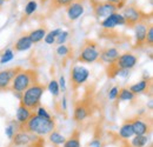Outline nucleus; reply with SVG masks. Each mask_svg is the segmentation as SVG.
<instances>
[{"mask_svg":"<svg viewBox=\"0 0 153 147\" xmlns=\"http://www.w3.org/2000/svg\"><path fill=\"white\" fill-rule=\"evenodd\" d=\"M56 128H57V122L54 119H45L37 115L36 113H33L31 118L22 126L19 127V129H24L37 137H46Z\"/></svg>","mask_w":153,"mask_h":147,"instance_id":"obj_1","label":"nucleus"},{"mask_svg":"<svg viewBox=\"0 0 153 147\" xmlns=\"http://www.w3.org/2000/svg\"><path fill=\"white\" fill-rule=\"evenodd\" d=\"M39 81V73L36 70H30V68H20L19 72L16 74V76L12 80L10 90L12 92L22 93L25 92L28 87L34 85Z\"/></svg>","mask_w":153,"mask_h":147,"instance_id":"obj_2","label":"nucleus"},{"mask_svg":"<svg viewBox=\"0 0 153 147\" xmlns=\"http://www.w3.org/2000/svg\"><path fill=\"white\" fill-rule=\"evenodd\" d=\"M45 91H46V86L44 84H41L40 81L36 82L34 85L28 87L25 92H22L20 104H22L25 107H27L32 112H36V110L40 106V101Z\"/></svg>","mask_w":153,"mask_h":147,"instance_id":"obj_3","label":"nucleus"},{"mask_svg":"<svg viewBox=\"0 0 153 147\" xmlns=\"http://www.w3.org/2000/svg\"><path fill=\"white\" fill-rule=\"evenodd\" d=\"M121 16L125 19V26H127L130 28H133L134 26L139 22L151 20V14L145 13L135 2L124 6Z\"/></svg>","mask_w":153,"mask_h":147,"instance_id":"obj_4","label":"nucleus"},{"mask_svg":"<svg viewBox=\"0 0 153 147\" xmlns=\"http://www.w3.org/2000/svg\"><path fill=\"white\" fill-rule=\"evenodd\" d=\"M100 52H101L100 45L96 40L86 39L80 47V52H79L76 60H78V62H81V64L98 62L99 58H100Z\"/></svg>","mask_w":153,"mask_h":147,"instance_id":"obj_5","label":"nucleus"},{"mask_svg":"<svg viewBox=\"0 0 153 147\" xmlns=\"http://www.w3.org/2000/svg\"><path fill=\"white\" fill-rule=\"evenodd\" d=\"M90 78V71L81 66V65H76L71 68L70 72V84H71V88L73 91H76L78 88H80Z\"/></svg>","mask_w":153,"mask_h":147,"instance_id":"obj_6","label":"nucleus"},{"mask_svg":"<svg viewBox=\"0 0 153 147\" xmlns=\"http://www.w3.org/2000/svg\"><path fill=\"white\" fill-rule=\"evenodd\" d=\"M41 138L34 134H31L24 129H19L16 132L14 137L12 138V144L16 147H31L37 146L41 143Z\"/></svg>","mask_w":153,"mask_h":147,"instance_id":"obj_7","label":"nucleus"},{"mask_svg":"<svg viewBox=\"0 0 153 147\" xmlns=\"http://www.w3.org/2000/svg\"><path fill=\"white\" fill-rule=\"evenodd\" d=\"M93 14L97 19H105L108 16L115 13L118 10L113 4H110L108 1H101V0H90Z\"/></svg>","mask_w":153,"mask_h":147,"instance_id":"obj_8","label":"nucleus"},{"mask_svg":"<svg viewBox=\"0 0 153 147\" xmlns=\"http://www.w3.org/2000/svg\"><path fill=\"white\" fill-rule=\"evenodd\" d=\"M139 61V56L132 52H125L120 54L117 60L114 61V65L119 70H128L131 71Z\"/></svg>","mask_w":153,"mask_h":147,"instance_id":"obj_9","label":"nucleus"},{"mask_svg":"<svg viewBox=\"0 0 153 147\" xmlns=\"http://www.w3.org/2000/svg\"><path fill=\"white\" fill-rule=\"evenodd\" d=\"M91 104L87 100L76 101L73 110V120L76 122H81L91 115Z\"/></svg>","mask_w":153,"mask_h":147,"instance_id":"obj_10","label":"nucleus"},{"mask_svg":"<svg viewBox=\"0 0 153 147\" xmlns=\"http://www.w3.org/2000/svg\"><path fill=\"white\" fill-rule=\"evenodd\" d=\"M149 26H150L149 21H143V22L137 24L133 27L134 28L133 48L139 50V48H143L145 46V38H146V32H147Z\"/></svg>","mask_w":153,"mask_h":147,"instance_id":"obj_11","label":"nucleus"},{"mask_svg":"<svg viewBox=\"0 0 153 147\" xmlns=\"http://www.w3.org/2000/svg\"><path fill=\"white\" fill-rule=\"evenodd\" d=\"M134 135H149L151 132V124L141 115H135L131 118Z\"/></svg>","mask_w":153,"mask_h":147,"instance_id":"obj_12","label":"nucleus"},{"mask_svg":"<svg viewBox=\"0 0 153 147\" xmlns=\"http://www.w3.org/2000/svg\"><path fill=\"white\" fill-rule=\"evenodd\" d=\"M21 68L20 66L16 67H11V68H6L0 71V91H8L12 84L13 78L16 76V74L19 72Z\"/></svg>","mask_w":153,"mask_h":147,"instance_id":"obj_13","label":"nucleus"},{"mask_svg":"<svg viewBox=\"0 0 153 147\" xmlns=\"http://www.w3.org/2000/svg\"><path fill=\"white\" fill-rule=\"evenodd\" d=\"M100 26H101L104 30H106V31H111V30L115 28L117 26H125V19L121 16V13L115 12L113 14L108 16L107 18L104 19V20L101 21Z\"/></svg>","mask_w":153,"mask_h":147,"instance_id":"obj_14","label":"nucleus"},{"mask_svg":"<svg viewBox=\"0 0 153 147\" xmlns=\"http://www.w3.org/2000/svg\"><path fill=\"white\" fill-rule=\"evenodd\" d=\"M84 2H85L84 0H76L66 7V14L71 21H74L76 19H79L84 14V11H85Z\"/></svg>","mask_w":153,"mask_h":147,"instance_id":"obj_15","label":"nucleus"},{"mask_svg":"<svg viewBox=\"0 0 153 147\" xmlns=\"http://www.w3.org/2000/svg\"><path fill=\"white\" fill-rule=\"evenodd\" d=\"M120 55V51L117 47H105L101 50L100 52V58H99V62L102 64H112L117 60V58Z\"/></svg>","mask_w":153,"mask_h":147,"instance_id":"obj_16","label":"nucleus"},{"mask_svg":"<svg viewBox=\"0 0 153 147\" xmlns=\"http://www.w3.org/2000/svg\"><path fill=\"white\" fill-rule=\"evenodd\" d=\"M33 46L31 39L28 38L27 33L21 36V37L14 42V45L12 46V51L13 52H25V51H28L31 47Z\"/></svg>","mask_w":153,"mask_h":147,"instance_id":"obj_17","label":"nucleus"},{"mask_svg":"<svg viewBox=\"0 0 153 147\" xmlns=\"http://www.w3.org/2000/svg\"><path fill=\"white\" fill-rule=\"evenodd\" d=\"M34 112H32L31 110H28L27 107H25L22 104H19V106H18V110L16 112V121H17V124L20 126H22L30 118H31V115L33 114Z\"/></svg>","mask_w":153,"mask_h":147,"instance_id":"obj_18","label":"nucleus"},{"mask_svg":"<svg viewBox=\"0 0 153 147\" xmlns=\"http://www.w3.org/2000/svg\"><path fill=\"white\" fill-rule=\"evenodd\" d=\"M150 86H151V80L144 78V79H141L140 81H138V82H135L133 85H131V86L128 87V90L133 93V94L137 95V94H140V93L147 92V90L150 88Z\"/></svg>","mask_w":153,"mask_h":147,"instance_id":"obj_19","label":"nucleus"},{"mask_svg":"<svg viewBox=\"0 0 153 147\" xmlns=\"http://www.w3.org/2000/svg\"><path fill=\"white\" fill-rule=\"evenodd\" d=\"M119 137L121 139H124V140L131 139L132 137H134V131H133V127H132L131 119H126L123 122V125L119 128Z\"/></svg>","mask_w":153,"mask_h":147,"instance_id":"obj_20","label":"nucleus"},{"mask_svg":"<svg viewBox=\"0 0 153 147\" xmlns=\"http://www.w3.org/2000/svg\"><path fill=\"white\" fill-rule=\"evenodd\" d=\"M46 33H47L46 27H39V28L32 30L31 32H28L27 36H28V38L31 39L32 44L34 45V44H38V42H40V41H42L44 38H45V36H46Z\"/></svg>","mask_w":153,"mask_h":147,"instance_id":"obj_21","label":"nucleus"},{"mask_svg":"<svg viewBox=\"0 0 153 147\" xmlns=\"http://www.w3.org/2000/svg\"><path fill=\"white\" fill-rule=\"evenodd\" d=\"M47 137H48V141H50L52 145H54V146H62V144H64L65 140H66L65 135L61 134L57 129H54L53 132H51Z\"/></svg>","mask_w":153,"mask_h":147,"instance_id":"obj_22","label":"nucleus"},{"mask_svg":"<svg viewBox=\"0 0 153 147\" xmlns=\"http://www.w3.org/2000/svg\"><path fill=\"white\" fill-rule=\"evenodd\" d=\"M62 147H81L80 143V132L74 131L70 138H66L65 143L62 144Z\"/></svg>","mask_w":153,"mask_h":147,"instance_id":"obj_23","label":"nucleus"},{"mask_svg":"<svg viewBox=\"0 0 153 147\" xmlns=\"http://www.w3.org/2000/svg\"><path fill=\"white\" fill-rule=\"evenodd\" d=\"M134 99H135V94H133L127 87L119 88L118 97H117V100L118 101H132Z\"/></svg>","mask_w":153,"mask_h":147,"instance_id":"obj_24","label":"nucleus"},{"mask_svg":"<svg viewBox=\"0 0 153 147\" xmlns=\"http://www.w3.org/2000/svg\"><path fill=\"white\" fill-rule=\"evenodd\" d=\"M73 1H76V0H51V2H50V12H56V11L62 8V7H67Z\"/></svg>","mask_w":153,"mask_h":147,"instance_id":"obj_25","label":"nucleus"},{"mask_svg":"<svg viewBox=\"0 0 153 147\" xmlns=\"http://www.w3.org/2000/svg\"><path fill=\"white\" fill-rule=\"evenodd\" d=\"M132 138H133L131 140L132 147H145L147 145V143L150 141L149 135H134Z\"/></svg>","mask_w":153,"mask_h":147,"instance_id":"obj_26","label":"nucleus"},{"mask_svg":"<svg viewBox=\"0 0 153 147\" xmlns=\"http://www.w3.org/2000/svg\"><path fill=\"white\" fill-rule=\"evenodd\" d=\"M61 31H62L61 28H56V30H53V31H50L48 33H46V36L44 38V41H45L47 45H53V44L56 42V38L60 34Z\"/></svg>","mask_w":153,"mask_h":147,"instance_id":"obj_27","label":"nucleus"},{"mask_svg":"<svg viewBox=\"0 0 153 147\" xmlns=\"http://www.w3.org/2000/svg\"><path fill=\"white\" fill-rule=\"evenodd\" d=\"M56 53H57L60 58H66V56H70L71 54V47L66 44L64 45H59L56 50Z\"/></svg>","mask_w":153,"mask_h":147,"instance_id":"obj_28","label":"nucleus"},{"mask_svg":"<svg viewBox=\"0 0 153 147\" xmlns=\"http://www.w3.org/2000/svg\"><path fill=\"white\" fill-rule=\"evenodd\" d=\"M119 72H120V70L115 66L114 62L108 64V65L106 66V73H107V76H108L110 79H114V78H117V76L119 75Z\"/></svg>","mask_w":153,"mask_h":147,"instance_id":"obj_29","label":"nucleus"},{"mask_svg":"<svg viewBox=\"0 0 153 147\" xmlns=\"http://www.w3.org/2000/svg\"><path fill=\"white\" fill-rule=\"evenodd\" d=\"M47 90H48V92L51 93L54 98H57L58 95L60 94V88H59V85H58V81L57 80H51L50 82H48V85H47Z\"/></svg>","mask_w":153,"mask_h":147,"instance_id":"obj_30","label":"nucleus"},{"mask_svg":"<svg viewBox=\"0 0 153 147\" xmlns=\"http://www.w3.org/2000/svg\"><path fill=\"white\" fill-rule=\"evenodd\" d=\"M37 7H38V4H37L36 0H31V1H28V2L26 4V6H25V14H26L27 17L32 16V14L37 11Z\"/></svg>","mask_w":153,"mask_h":147,"instance_id":"obj_31","label":"nucleus"},{"mask_svg":"<svg viewBox=\"0 0 153 147\" xmlns=\"http://www.w3.org/2000/svg\"><path fill=\"white\" fill-rule=\"evenodd\" d=\"M14 58V52L12 51V50H6L1 56H0V64L2 65V64H7V62H10L12 59Z\"/></svg>","mask_w":153,"mask_h":147,"instance_id":"obj_32","label":"nucleus"},{"mask_svg":"<svg viewBox=\"0 0 153 147\" xmlns=\"http://www.w3.org/2000/svg\"><path fill=\"white\" fill-rule=\"evenodd\" d=\"M145 46L152 47L153 46V26L150 24L147 32H146V38H145Z\"/></svg>","mask_w":153,"mask_h":147,"instance_id":"obj_33","label":"nucleus"},{"mask_svg":"<svg viewBox=\"0 0 153 147\" xmlns=\"http://www.w3.org/2000/svg\"><path fill=\"white\" fill-rule=\"evenodd\" d=\"M68 36H70V32H68V31H61L60 34L56 38V42H54V44H57L58 46L66 44V41H67V39H68Z\"/></svg>","mask_w":153,"mask_h":147,"instance_id":"obj_34","label":"nucleus"},{"mask_svg":"<svg viewBox=\"0 0 153 147\" xmlns=\"http://www.w3.org/2000/svg\"><path fill=\"white\" fill-rule=\"evenodd\" d=\"M34 113H36L37 115H39V117H41V118H45V119H53V117L48 113V111L46 110L44 106H41V105L36 110Z\"/></svg>","mask_w":153,"mask_h":147,"instance_id":"obj_35","label":"nucleus"},{"mask_svg":"<svg viewBox=\"0 0 153 147\" xmlns=\"http://www.w3.org/2000/svg\"><path fill=\"white\" fill-rule=\"evenodd\" d=\"M17 131H19V129H17L14 127V125H12V124H10L8 126H6V128H5V134H6V137L10 139V140H12V138L14 137V134H16V132Z\"/></svg>","mask_w":153,"mask_h":147,"instance_id":"obj_36","label":"nucleus"},{"mask_svg":"<svg viewBox=\"0 0 153 147\" xmlns=\"http://www.w3.org/2000/svg\"><path fill=\"white\" fill-rule=\"evenodd\" d=\"M118 92H119V87H118V86H113V87L108 91V99H110V100H117Z\"/></svg>","mask_w":153,"mask_h":147,"instance_id":"obj_37","label":"nucleus"},{"mask_svg":"<svg viewBox=\"0 0 153 147\" xmlns=\"http://www.w3.org/2000/svg\"><path fill=\"white\" fill-rule=\"evenodd\" d=\"M58 85H59V88H60L62 92L66 91V80H65V76H64V75H61V76L59 78Z\"/></svg>","mask_w":153,"mask_h":147,"instance_id":"obj_38","label":"nucleus"},{"mask_svg":"<svg viewBox=\"0 0 153 147\" xmlns=\"http://www.w3.org/2000/svg\"><path fill=\"white\" fill-rule=\"evenodd\" d=\"M88 147H102V144H101V140L100 139H93L88 143Z\"/></svg>","mask_w":153,"mask_h":147,"instance_id":"obj_39","label":"nucleus"},{"mask_svg":"<svg viewBox=\"0 0 153 147\" xmlns=\"http://www.w3.org/2000/svg\"><path fill=\"white\" fill-rule=\"evenodd\" d=\"M60 105H61V111H64V112L67 111V98H66L65 94L62 95V98L60 100Z\"/></svg>","mask_w":153,"mask_h":147,"instance_id":"obj_40","label":"nucleus"},{"mask_svg":"<svg viewBox=\"0 0 153 147\" xmlns=\"http://www.w3.org/2000/svg\"><path fill=\"white\" fill-rule=\"evenodd\" d=\"M6 1H7V0H0V10H1V7L4 6V4H5Z\"/></svg>","mask_w":153,"mask_h":147,"instance_id":"obj_41","label":"nucleus"},{"mask_svg":"<svg viewBox=\"0 0 153 147\" xmlns=\"http://www.w3.org/2000/svg\"><path fill=\"white\" fill-rule=\"evenodd\" d=\"M149 108H150V110H152V108H153L152 100H150V101H149Z\"/></svg>","mask_w":153,"mask_h":147,"instance_id":"obj_42","label":"nucleus"},{"mask_svg":"<svg viewBox=\"0 0 153 147\" xmlns=\"http://www.w3.org/2000/svg\"><path fill=\"white\" fill-rule=\"evenodd\" d=\"M46 1H47V0H40V2H41V4H42V5H44V4H45V2H46Z\"/></svg>","mask_w":153,"mask_h":147,"instance_id":"obj_43","label":"nucleus"}]
</instances>
